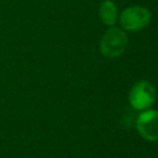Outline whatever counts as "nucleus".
Listing matches in <instances>:
<instances>
[{
  "label": "nucleus",
  "instance_id": "obj_2",
  "mask_svg": "<svg viewBox=\"0 0 158 158\" xmlns=\"http://www.w3.org/2000/svg\"><path fill=\"white\" fill-rule=\"evenodd\" d=\"M128 100L133 109L147 110L156 101V89L147 80L137 81L130 91Z\"/></svg>",
  "mask_w": 158,
  "mask_h": 158
},
{
  "label": "nucleus",
  "instance_id": "obj_4",
  "mask_svg": "<svg viewBox=\"0 0 158 158\" xmlns=\"http://www.w3.org/2000/svg\"><path fill=\"white\" fill-rule=\"evenodd\" d=\"M136 128L138 133L147 141L158 139V111L144 110L136 120Z\"/></svg>",
  "mask_w": 158,
  "mask_h": 158
},
{
  "label": "nucleus",
  "instance_id": "obj_3",
  "mask_svg": "<svg viewBox=\"0 0 158 158\" xmlns=\"http://www.w3.org/2000/svg\"><path fill=\"white\" fill-rule=\"evenodd\" d=\"M151 21V12L142 6H131L120 15V23L127 31H138L144 28Z\"/></svg>",
  "mask_w": 158,
  "mask_h": 158
},
{
  "label": "nucleus",
  "instance_id": "obj_5",
  "mask_svg": "<svg viewBox=\"0 0 158 158\" xmlns=\"http://www.w3.org/2000/svg\"><path fill=\"white\" fill-rule=\"evenodd\" d=\"M99 17L106 26L115 25L117 20V7L111 0H105L99 7Z\"/></svg>",
  "mask_w": 158,
  "mask_h": 158
},
{
  "label": "nucleus",
  "instance_id": "obj_1",
  "mask_svg": "<svg viewBox=\"0 0 158 158\" xmlns=\"http://www.w3.org/2000/svg\"><path fill=\"white\" fill-rule=\"evenodd\" d=\"M127 42V35L122 30L111 27L105 32V35L101 38L100 51L107 58H116L123 53Z\"/></svg>",
  "mask_w": 158,
  "mask_h": 158
}]
</instances>
